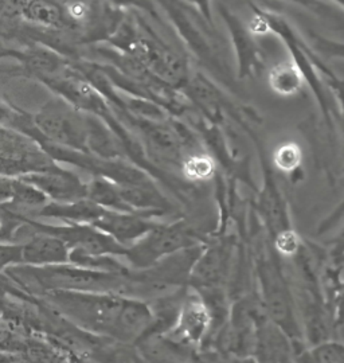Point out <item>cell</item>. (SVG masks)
<instances>
[{"label": "cell", "mask_w": 344, "mask_h": 363, "mask_svg": "<svg viewBox=\"0 0 344 363\" xmlns=\"http://www.w3.org/2000/svg\"><path fill=\"white\" fill-rule=\"evenodd\" d=\"M145 15L136 10L128 11L112 37L104 43L131 54L153 76L180 91L192 74L189 55L168 45L147 22Z\"/></svg>", "instance_id": "obj_1"}, {"label": "cell", "mask_w": 344, "mask_h": 363, "mask_svg": "<svg viewBox=\"0 0 344 363\" xmlns=\"http://www.w3.org/2000/svg\"><path fill=\"white\" fill-rule=\"evenodd\" d=\"M4 273L23 292L34 298H40L54 291L115 294L120 296H128L129 294L128 272L97 271L70 262L50 267L19 264Z\"/></svg>", "instance_id": "obj_2"}, {"label": "cell", "mask_w": 344, "mask_h": 363, "mask_svg": "<svg viewBox=\"0 0 344 363\" xmlns=\"http://www.w3.org/2000/svg\"><path fill=\"white\" fill-rule=\"evenodd\" d=\"M156 3L166 13L182 45H184L190 54L201 61L222 85L235 91V79L218 50L217 40L213 39L216 30L209 26L199 13L182 0H156Z\"/></svg>", "instance_id": "obj_3"}, {"label": "cell", "mask_w": 344, "mask_h": 363, "mask_svg": "<svg viewBox=\"0 0 344 363\" xmlns=\"http://www.w3.org/2000/svg\"><path fill=\"white\" fill-rule=\"evenodd\" d=\"M252 11L255 13L252 22L249 23L255 34L270 33L281 39L282 45L289 52L291 60L294 65L299 67L306 84L311 88L315 96V100L319 105L320 113L324 120V124L328 130L333 128V121L336 120L335 108L332 106L333 101L331 94L327 89L324 81L320 77L319 72L314 65L309 52H308V42L300 37V34L294 30L292 25L280 13L270 11L268 9H261L257 4H250Z\"/></svg>", "instance_id": "obj_4"}, {"label": "cell", "mask_w": 344, "mask_h": 363, "mask_svg": "<svg viewBox=\"0 0 344 363\" xmlns=\"http://www.w3.org/2000/svg\"><path fill=\"white\" fill-rule=\"evenodd\" d=\"M124 298L115 294L54 291L39 298L77 328L111 339Z\"/></svg>", "instance_id": "obj_5"}, {"label": "cell", "mask_w": 344, "mask_h": 363, "mask_svg": "<svg viewBox=\"0 0 344 363\" xmlns=\"http://www.w3.org/2000/svg\"><path fill=\"white\" fill-rule=\"evenodd\" d=\"M241 130L249 136L255 144L262 169V187L258 191L257 210L262 217L265 225H268L269 232L272 234L273 244L279 255L282 256H296L300 250L299 240L291 228V222L287 211V203L281 194L280 187L273 174V166L269 162V156L265 147L260 140L250 124H245Z\"/></svg>", "instance_id": "obj_6"}, {"label": "cell", "mask_w": 344, "mask_h": 363, "mask_svg": "<svg viewBox=\"0 0 344 363\" xmlns=\"http://www.w3.org/2000/svg\"><path fill=\"white\" fill-rule=\"evenodd\" d=\"M262 308L269 318L280 325L294 342L296 354L300 350L301 328L294 316V300L279 261L269 252H260L255 259Z\"/></svg>", "instance_id": "obj_7"}, {"label": "cell", "mask_w": 344, "mask_h": 363, "mask_svg": "<svg viewBox=\"0 0 344 363\" xmlns=\"http://www.w3.org/2000/svg\"><path fill=\"white\" fill-rule=\"evenodd\" d=\"M198 245H202L201 240L184 220L157 222L150 233L127 247L124 261L131 271H141L178 252Z\"/></svg>", "instance_id": "obj_8"}, {"label": "cell", "mask_w": 344, "mask_h": 363, "mask_svg": "<svg viewBox=\"0 0 344 363\" xmlns=\"http://www.w3.org/2000/svg\"><path fill=\"white\" fill-rule=\"evenodd\" d=\"M34 120L49 143L89 154L87 113L62 97L52 94L34 113Z\"/></svg>", "instance_id": "obj_9"}, {"label": "cell", "mask_w": 344, "mask_h": 363, "mask_svg": "<svg viewBox=\"0 0 344 363\" xmlns=\"http://www.w3.org/2000/svg\"><path fill=\"white\" fill-rule=\"evenodd\" d=\"M180 91L192 105V111L210 124L223 127L228 118L238 125L245 121H261L252 108L234 104L211 78L201 72L192 73Z\"/></svg>", "instance_id": "obj_10"}, {"label": "cell", "mask_w": 344, "mask_h": 363, "mask_svg": "<svg viewBox=\"0 0 344 363\" xmlns=\"http://www.w3.org/2000/svg\"><path fill=\"white\" fill-rule=\"evenodd\" d=\"M26 220L33 229L61 238L70 250L82 252L90 256H115L121 259H124L127 253V247L121 245L115 238L91 225L61 222L50 223L28 217H26Z\"/></svg>", "instance_id": "obj_11"}, {"label": "cell", "mask_w": 344, "mask_h": 363, "mask_svg": "<svg viewBox=\"0 0 344 363\" xmlns=\"http://www.w3.org/2000/svg\"><path fill=\"white\" fill-rule=\"evenodd\" d=\"M57 164L46 151L21 133L0 130V177L18 179Z\"/></svg>", "instance_id": "obj_12"}, {"label": "cell", "mask_w": 344, "mask_h": 363, "mask_svg": "<svg viewBox=\"0 0 344 363\" xmlns=\"http://www.w3.org/2000/svg\"><path fill=\"white\" fill-rule=\"evenodd\" d=\"M218 13L229 33L237 66L235 77L237 79L257 77L265 67V58L253 30L249 23L246 25L237 13L222 3L218 4Z\"/></svg>", "instance_id": "obj_13"}, {"label": "cell", "mask_w": 344, "mask_h": 363, "mask_svg": "<svg viewBox=\"0 0 344 363\" xmlns=\"http://www.w3.org/2000/svg\"><path fill=\"white\" fill-rule=\"evenodd\" d=\"M211 328L213 315L207 303L199 292L190 288L183 298L178 320L166 337L186 349L199 347Z\"/></svg>", "instance_id": "obj_14"}, {"label": "cell", "mask_w": 344, "mask_h": 363, "mask_svg": "<svg viewBox=\"0 0 344 363\" xmlns=\"http://www.w3.org/2000/svg\"><path fill=\"white\" fill-rule=\"evenodd\" d=\"M13 235V242L22 247V264L31 267H50L70 262V247L55 235L33 229L25 216Z\"/></svg>", "instance_id": "obj_15"}, {"label": "cell", "mask_w": 344, "mask_h": 363, "mask_svg": "<svg viewBox=\"0 0 344 363\" xmlns=\"http://www.w3.org/2000/svg\"><path fill=\"white\" fill-rule=\"evenodd\" d=\"M294 342L264 311L262 306L255 318L252 352L255 363H294Z\"/></svg>", "instance_id": "obj_16"}, {"label": "cell", "mask_w": 344, "mask_h": 363, "mask_svg": "<svg viewBox=\"0 0 344 363\" xmlns=\"http://www.w3.org/2000/svg\"><path fill=\"white\" fill-rule=\"evenodd\" d=\"M21 179L34 184L50 202L69 203L88 198V183L82 181L77 172L65 169L58 163Z\"/></svg>", "instance_id": "obj_17"}, {"label": "cell", "mask_w": 344, "mask_h": 363, "mask_svg": "<svg viewBox=\"0 0 344 363\" xmlns=\"http://www.w3.org/2000/svg\"><path fill=\"white\" fill-rule=\"evenodd\" d=\"M155 318L148 301L124 298L111 339L139 345L152 331Z\"/></svg>", "instance_id": "obj_18"}, {"label": "cell", "mask_w": 344, "mask_h": 363, "mask_svg": "<svg viewBox=\"0 0 344 363\" xmlns=\"http://www.w3.org/2000/svg\"><path fill=\"white\" fill-rule=\"evenodd\" d=\"M21 49V58L16 61L19 66L15 72L18 76L33 78L42 82L48 78L62 74L69 65V58L46 45L28 42Z\"/></svg>", "instance_id": "obj_19"}, {"label": "cell", "mask_w": 344, "mask_h": 363, "mask_svg": "<svg viewBox=\"0 0 344 363\" xmlns=\"http://www.w3.org/2000/svg\"><path fill=\"white\" fill-rule=\"evenodd\" d=\"M157 220L140 213H120L106 210L101 218L94 223L97 229L115 238L124 247L138 242L156 226Z\"/></svg>", "instance_id": "obj_20"}, {"label": "cell", "mask_w": 344, "mask_h": 363, "mask_svg": "<svg viewBox=\"0 0 344 363\" xmlns=\"http://www.w3.org/2000/svg\"><path fill=\"white\" fill-rule=\"evenodd\" d=\"M229 252L223 245L204 247L201 256L192 267L189 286L201 292L219 289L229 268Z\"/></svg>", "instance_id": "obj_21"}, {"label": "cell", "mask_w": 344, "mask_h": 363, "mask_svg": "<svg viewBox=\"0 0 344 363\" xmlns=\"http://www.w3.org/2000/svg\"><path fill=\"white\" fill-rule=\"evenodd\" d=\"M105 211V208L90 201L89 198H85L69 203L49 202L46 206L38 210L31 218L94 226V223L101 218Z\"/></svg>", "instance_id": "obj_22"}, {"label": "cell", "mask_w": 344, "mask_h": 363, "mask_svg": "<svg viewBox=\"0 0 344 363\" xmlns=\"http://www.w3.org/2000/svg\"><path fill=\"white\" fill-rule=\"evenodd\" d=\"M88 151L100 159H128L124 144L102 118L87 113Z\"/></svg>", "instance_id": "obj_23"}, {"label": "cell", "mask_w": 344, "mask_h": 363, "mask_svg": "<svg viewBox=\"0 0 344 363\" xmlns=\"http://www.w3.org/2000/svg\"><path fill=\"white\" fill-rule=\"evenodd\" d=\"M91 363H148L140 346L102 337L90 351Z\"/></svg>", "instance_id": "obj_24"}, {"label": "cell", "mask_w": 344, "mask_h": 363, "mask_svg": "<svg viewBox=\"0 0 344 363\" xmlns=\"http://www.w3.org/2000/svg\"><path fill=\"white\" fill-rule=\"evenodd\" d=\"M0 128L21 133L39 145L46 142L34 120V113H28L10 101H0Z\"/></svg>", "instance_id": "obj_25"}, {"label": "cell", "mask_w": 344, "mask_h": 363, "mask_svg": "<svg viewBox=\"0 0 344 363\" xmlns=\"http://www.w3.org/2000/svg\"><path fill=\"white\" fill-rule=\"evenodd\" d=\"M268 84L276 94L282 97H292L301 93L306 85V79L291 60L288 62L272 66L269 70Z\"/></svg>", "instance_id": "obj_26"}, {"label": "cell", "mask_w": 344, "mask_h": 363, "mask_svg": "<svg viewBox=\"0 0 344 363\" xmlns=\"http://www.w3.org/2000/svg\"><path fill=\"white\" fill-rule=\"evenodd\" d=\"M49 198L43 194L34 184L21 178L13 179V198L6 205L18 214H23L31 218L38 210L49 203Z\"/></svg>", "instance_id": "obj_27"}, {"label": "cell", "mask_w": 344, "mask_h": 363, "mask_svg": "<svg viewBox=\"0 0 344 363\" xmlns=\"http://www.w3.org/2000/svg\"><path fill=\"white\" fill-rule=\"evenodd\" d=\"M308 52L314 65L319 72L320 77L324 81L327 89L332 96L333 105H336L335 106L336 120L340 124L344 138V79L338 76V73L326 62V60L321 58L319 54L309 46V43H308Z\"/></svg>", "instance_id": "obj_28"}, {"label": "cell", "mask_w": 344, "mask_h": 363, "mask_svg": "<svg viewBox=\"0 0 344 363\" xmlns=\"http://www.w3.org/2000/svg\"><path fill=\"white\" fill-rule=\"evenodd\" d=\"M88 198L99 206L120 213H135L123 199L118 184L104 177H93L88 182Z\"/></svg>", "instance_id": "obj_29"}, {"label": "cell", "mask_w": 344, "mask_h": 363, "mask_svg": "<svg viewBox=\"0 0 344 363\" xmlns=\"http://www.w3.org/2000/svg\"><path fill=\"white\" fill-rule=\"evenodd\" d=\"M179 171L192 183H202L217 177V162L206 150H199L186 156Z\"/></svg>", "instance_id": "obj_30"}, {"label": "cell", "mask_w": 344, "mask_h": 363, "mask_svg": "<svg viewBox=\"0 0 344 363\" xmlns=\"http://www.w3.org/2000/svg\"><path fill=\"white\" fill-rule=\"evenodd\" d=\"M303 160V152L300 147L296 143L288 142V143L279 145L273 156H272V166L284 172V174H294L301 167Z\"/></svg>", "instance_id": "obj_31"}, {"label": "cell", "mask_w": 344, "mask_h": 363, "mask_svg": "<svg viewBox=\"0 0 344 363\" xmlns=\"http://www.w3.org/2000/svg\"><path fill=\"white\" fill-rule=\"evenodd\" d=\"M309 46L324 60H342L344 61V42L328 38L316 31H309Z\"/></svg>", "instance_id": "obj_32"}, {"label": "cell", "mask_w": 344, "mask_h": 363, "mask_svg": "<svg viewBox=\"0 0 344 363\" xmlns=\"http://www.w3.org/2000/svg\"><path fill=\"white\" fill-rule=\"evenodd\" d=\"M306 352L312 363H344V345L339 342L324 340Z\"/></svg>", "instance_id": "obj_33"}, {"label": "cell", "mask_w": 344, "mask_h": 363, "mask_svg": "<svg viewBox=\"0 0 344 363\" xmlns=\"http://www.w3.org/2000/svg\"><path fill=\"white\" fill-rule=\"evenodd\" d=\"M22 264V247L13 242H0V274L13 265Z\"/></svg>", "instance_id": "obj_34"}, {"label": "cell", "mask_w": 344, "mask_h": 363, "mask_svg": "<svg viewBox=\"0 0 344 363\" xmlns=\"http://www.w3.org/2000/svg\"><path fill=\"white\" fill-rule=\"evenodd\" d=\"M182 1L194 9L204 18L209 26L216 30L214 16H213V0H182Z\"/></svg>", "instance_id": "obj_35"}, {"label": "cell", "mask_w": 344, "mask_h": 363, "mask_svg": "<svg viewBox=\"0 0 344 363\" xmlns=\"http://www.w3.org/2000/svg\"><path fill=\"white\" fill-rule=\"evenodd\" d=\"M333 311H335V325H344V281L335 288Z\"/></svg>", "instance_id": "obj_36"}, {"label": "cell", "mask_w": 344, "mask_h": 363, "mask_svg": "<svg viewBox=\"0 0 344 363\" xmlns=\"http://www.w3.org/2000/svg\"><path fill=\"white\" fill-rule=\"evenodd\" d=\"M22 49L13 46V43L0 33V60H13L18 61L21 58Z\"/></svg>", "instance_id": "obj_37"}, {"label": "cell", "mask_w": 344, "mask_h": 363, "mask_svg": "<svg viewBox=\"0 0 344 363\" xmlns=\"http://www.w3.org/2000/svg\"><path fill=\"white\" fill-rule=\"evenodd\" d=\"M13 198V179L0 177V208L7 205Z\"/></svg>", "instance_id": "obj_38"}, {"label": "cell", "mask_w": 344, "mask_h": 363, "mask_svg": "<svg viewBox=\"0 0 344 363\" xmlns=\"http://www.w3.org/2000/svg\"><path fill=\"white\" fill-rule=\"evenodd\" d=\"M285 1L301 6V7L308 9L309 11H314L315 13H324L327 10V7L320 0H285Z\"/></svg>", "instance_id": "obj_39"}, {"label": "cell", "mask_w": 344, "mask_h": 363, "mask_svg": "<svg viewBox=\"0 0 344 363\" xmlns=\"http://www.w3.org/2000/svg\"><path fill=\"white\" fill-rule=\"evenodd\" d=\"M0 363H30L22 352L0 350Z\"/></svg>", "instance_id": "obj_40"}, {"label": "cell", "mask_w": 344, "mask_h": 363, "mask_svg": "<svg viewBox=\"0 0 344 363\" xmlns=\"http://www.w3.org/2000/svg\"><path fill=\"white\" fill-rule=\"evenodd\" d=\"M332 257L335 261H340L344 259V228L339 235L332 242Z\"/></svg>", "instance_id": "obj_41"}, {"label": "cell", "mask_w": 344, "mask_h": 363, "mask_svg": "<svg viewBox=\"0 0 344 363\" xmlns=\"http://www.w3.org/2000/svg\"><path fill=\"white\" fill-rule=\"evenodd\" d=\"M6 311V298L0 295V316Z\"/></svg>", "instance_id": "obj_42"}, {"label": "cell", "mask_w": 344, "mask_h": 363, "mask_svg": "<svg viewBox=\"0 0 344 363\" xmlns=\"http://www.w3.org/2000/svg\"><path fill=\"white\" fill-rule=\"evenodd\" d=\"M333 1L344 10V0H333Z\"/></svg>", "instance_id": "obj_43"}, {"label": "cell", "mask_w": 344, "mask_h": 363, "mask_svg": "<svg viewBox=\"0 0 344 363\" xmlns=\"http://www.w3.org/2000/svg\"><path fill=\"white\" fill-rule=\"evenodd\" d=\"M0 130H1V128H0Z\"/></svg>", "instance_id": "obj_44"}]
</instances>
